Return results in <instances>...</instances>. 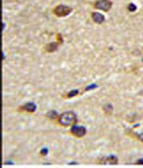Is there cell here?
<instances>
[{
	"label": "cell",
	"mask_w": 143,
	"mask_h": 168,
	"mask_svg": "<svg viewBox=\"0 0 143 168\" xmlns=\"http://www.w3.org/2000/svg\"><path fill=\"white\" fill-rule=\"evenodd\" d=\"M77 121L76 116L74 112H64L59 118V122L64 126L73 125Z\"/></svg>",
	"instance_id": "1"
},
{
	"label": "cell",
	"mask_w": 143,
	"mask_h": 168,
	"mask_svg": "<svg viewBox=\"0 0 143 168\" xmlns=\"http://www.w3.org/2000/svg\"><path fill=\"white\" fill-rule=\"evenodd\" d=\"M72 11V9L69 6L60 5L55 8L53 11L58 17H65L68 16Z\"/></svg>",
	"instance_id": "2"
},
{
	"label": "cell",
	"mask_w": 143,
	"mask_h": 168,
	"mask_svg": "<svg viewBox=\"0 0 143 168\" xmlns=\"http://www.w3.org/2000/svg\"><path fill=\"white\" fill-rule=\"evenodd\" d=\"M112 5V3L110 0H98L95 4L96 9L104 11L110 10Z\"/></svg>",
	"instance_id": "3"
},
{
	"label": "cell",
	"mask_w": 143,
	"mask_h": 168,
	"mask_svg": "<svg viewBox=\"0 0 143 168\" xmlns=\"http://www.w3.org/2000/svg\"><path fill=\"white\" fill-rule=\"evenodd\" d=\"M71 132L77 137H82L86 134V129L83 126H73L71 129Z\"/></svg>",
	"instance_id": "4"
},
{
	"label": "cell",
	"mask_w": 143,
	"mask_h": 168,
	"mask_svg": "<svg viewBox=\"0 0 143 168\" xmlns=\"http://www.w3.org/2000/svg\"><path fill=\"white\" fill-rule=\"evenodd\" d=\"M92 19L96 23L101 24L105 20V18L102 14L99 12H94L92 15Z\"/></svg>",
	"instance_id": "5"
},
{
	"label": "cell",
	"mask_w": 143,
	"mask_h": 168,
	"mask_svg": "<svg viewBox=\"0 0 143 168\" xmlns=\"http://www.w3.org/2000/svg\"><path fill=\"white\" fill-rule=\"evenodd\" d=\"M25 110L28 112H34L36 109V106L33 103H28L26 104L24 106Z\"/></svg>",
	"instance_id": "6"
},
{
	"label": "cell",
	"mask_w": 143,
	"mask_h": 168,
	"mask_svg": "<svg viewBox=\"0 0 143 168\" xmlns=\"http://www.w3.org/2000/svg\"><path fill=\"white\" fill-rule=\"evenodd\" d=\"M105 164H116L117 162V159L116 157L113 156H110L104 160Z\"/></svg>",
	"instance_id": "7"
},
{
	"label": "cell",
	"mask_w": 143,
	"mask_h": 168,
	"mask_svg": "<svg viewBox=\"0 0 143 168\" xmlns=\"http://www.w3.org/2000/svg\"><path fill=\"white\" fill-rule=\"evenodd\" d=\"M57 45L56 43H52L48 45L47 46L46 50H47L48 52H52L53 51H55L57 47Z\"/></svg>",
	"instance_id": "8"
},
{
	"label": "cell",
	"mask_w": 143,
	"mask_h": 168,
	"mask_svg": "<svg viewBox=\"0 0 143 168\" xmlns=\"http://www.w3.org/2000/svg\"><path fill=\"white\" fill-rule=\"evenodd\" d=\"M128 9V10L129 11L134 12V11L136 10V6L134 4L131 3L129 5Z\"/></svg>",
	"instance_id": "9"
},
{
	"label": "cell",
	"mask_w": 143,
	"mask_h": 168,
	"mask_svg": "<svg viewBox=\"0 0 143 168\" xmlns=\"http://www.w3.org/2000/svg\"><path fill=\"white\" fill-rule=\"evenodd\" d=\"M78 93V91L77 90H73V91H71V92L69 93V96H70V97H72V96H74V95H76Z\"/></svg>",
	"instance_id": "10"
},
{
	"label": "cell",
	"mask_w": 143,
	"mask_h": 168,
	"mask_svg": "<svg viewBox=\"0 0 143 168\" xmlns=\"http://www.w3.org/2000/svg\"><path fill=\"white\" fill-rule=\"evenodd\" d=\"M139 139H140V141L143 142V134H141L140 135L138 136Z\"/></svg>",
	"instance_id": "11"
},
{
	"label": "cell",
	"mask_w": 143,
	"mask_h": 168,
	"mask_svg": "<svg viewBox=\"0 0 143 168\" xmlns=\"http://www.w3.org/2000/svg\"><path fill=\"white\" fill-rule=\"evenodd\" d=\"M139 162H140V163H139V164H143V159L141 160H140V161Z\"/></svg>",
	"instance_id": "12"
},
{
	"label": "cell",
	"mask_w": 143,
	"mask_h": 168,
	"mask_svg": "<svg viewBox=\"0 0 143 168\" xmlns=\"http://www.w3.org/2000/svg\"></svg>",
	"instance_id": "13"
}]
</instances>
